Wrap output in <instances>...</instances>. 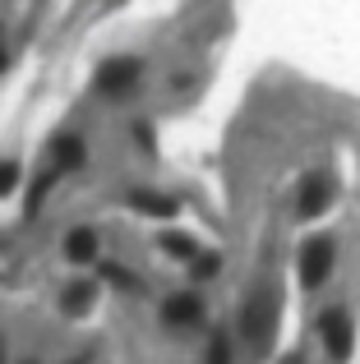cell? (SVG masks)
I'll return each mask as SVG.
<instances>
[{
	"label": "cell",
	"mask_w": 360,
	"mask_h": 364,
	"mask_svg": "<svg viewBox=\"0 0 360 364\" xmlns=\"http://www.w3.org/2000/svg\"><path fill=\"white\" fill-rule=\"evenodd\" d=\"M0 364H5V360H0Z\"/></svg>",
	"instance_id": "14"
},
{
	"label": "cell",
	"mask_w": 360,
	"mask_h": 364,
	"mask_svg": "<svg viewBox=\"0 0 360 364\" xmlns=\"http://www.w3.org/2000/svg\"><path fill=\"white\" fill-rule=\"evenodd\" d=\"M14 185H18V166L14 161H0V194H9Z\"/></svg>",
	"instance_id": "11"
},
{
	"label": "cell",
	"mask_w": 360,
	"mask_h": 364,
	"mask_svg": "<svg viewBox=\"0 0 360 364\" xmlns=\"http://www.w3.org/2000/svg\"><path fill=\"white\" fill-rule=\"evenodd\" d=\"M134 203L144 208V213H157V217H171L176 213V203H171V198H162V194H134Z\"/></svg>",
	"instance_id": "8"
},
{
	"label": "cell",
	"mask_w": 360,
	"mask_h": 364,
	"mask_svg": "<svg viewBox=\"0 0 360 364\" xmlns=\"http://www.w3.org/2000/svg\"><path fill=\"white\" fill-rule=\"evenodd\" d=\"M51 157H55V166H60V171H74V166H83V157H88V148H83V139H74V134H65V139H55Z\"/></svg>",
	"instance_id": "5"
},
{
	"label": "cell",
	"mask_w": 360,
	"mask_h": 364,
	"mask_svg": "<svg viewBox=\"0 0 360 364\" xmlns=\"http://www.w3.org/2000/svg\"><path fill=\"white\" fill-rule=\"evenodd\" d=\"M213 272H217V258H213V254L198 258V277H213Z\"/></svg>",
	"instance_id": "13"
},
{
	"label": "cell",
	"mask_w": 360,
	"mask_h": 364,
	"mask_svg": "<svg viewBox=\"0 0 360 364\" xmlns=\"http://www.w3.org/2000/svg\"><path fill=\"white\" fill-rule=\"evenodd\" d=\"M328 208V180L324 176H309L305 189H300V217H314Z\"/></svg>",
	"instance_id": "4"
},
{
	"label": "cell",
	"mask_w": 360,
	"mask_h": 364,
	"mask_svg": "<svg viewBox=\"0 0 360 364\" xmlns=\"http://www.w3.org/2000/svg\"><path fill=\"white\" fill-rule=\"evenodd\" d=\"M319 328H324V346L333 350L337 360H342V355H351V318H346L342 309H328Z\"/></svg>",
	"instance_id": "2"
},
{
	"label": "cell",
	"mask_w": 360,
	"mask_h": 364,
	"mask_svg": "<svg viewBox=\"0 0 360 364\" xmlns=\"http://www.w3.org/2000/svg\"><path fill=\"white\" fill-rule=\"evenodd\" d=\"M92 254H97V235H92L88 226H79V231L65 235V258H70V263H88Z\"/></svg>",
	"instance_id": "6"
},
{
	"label": "cell",
	"mask_w": 360,
	"mask_h": 364,
	"mask_svg": "<svg viewBox=\"0 0 360 364\" xmlns=\"http://www.w3.org/2000/svg\"><path fill=\"white\" fill-rule=\"evenodd\" d=\"M134 83H139V60H111V65H102V74H97L102 92H129Z\"/></svg>",
	"instance_id": "3"
},
{
	"label": "cell",
	"mask_w": 360,
	"mask_h": 364,
	"mask_svg": "<svg viewBox=\"0 0 360 364\" xmlns=\"http://www.w3.org/2000/svg\"><path fill=\"white\" fill-rule=\"evenodd\" d=\"M162 249H166V254H176V258H194L198 254V245L194 240H180V235H166Z\"/></svg>",
	"instance_id": "9"
},
{
	"label": "cell",
	"mask_w": 360,
	"mask_h": 364,
	"mask_svg": "<svg viewBox=\"0 0 360 364\" xmlns=\"http://www.w3.org/2000/svg\"><path fill=\"white\" fill-rule=\"evenodd\" d=\"M88 300H92V291H88V286H74V291L65 295V309H70V314H79Z\"/></svg>",
	"instance_id": "10"
},
{
	"label": "cell",
	"mask_w": 360,
	"mask_h": 364,
	"mask_svg": "<svg viewBox=\"0 0 360 364\" xmlns=\"http://www.w3.org/2000/svg\"><path fill=\"white\" fill-rule=\"evenodd\" d=\"M162 318L166 323H198V295H171L166 300V309H162Z\"/></svg>",
	"instance_id": "7"
},
{
	"label": "cell",
	"mask_w": 360,
	"mask_h": 364,
	"mask_svg": "<svg viewBox=\"0 0 360 364\" xmlns=\"http://www.w3.org/2000/svg\"><path fill=\"white\" fill-rule=\"evenodd\" d=\"M333 263H337V245L328 240V235H314V240L300 249V282H305L309 291L324 286L328 272H333Z\"/></svg>",
	"instance_id": "1"
},
{
	"label": "cell",
	"mask_w": 360,
	"mask_h": 364,
	"mask_svg": "<svg viewBox=\"0 0 360 364\" xmlns=\"http://www.w3.org/2000/svg\"><path fill=\"white\" fill-rule=\"evenodd\" d=\"M208 364H231V346H226L222 337L213 341V350H208Z\"/></svg>",
	"instance_id": "12"
}]
</instances>
